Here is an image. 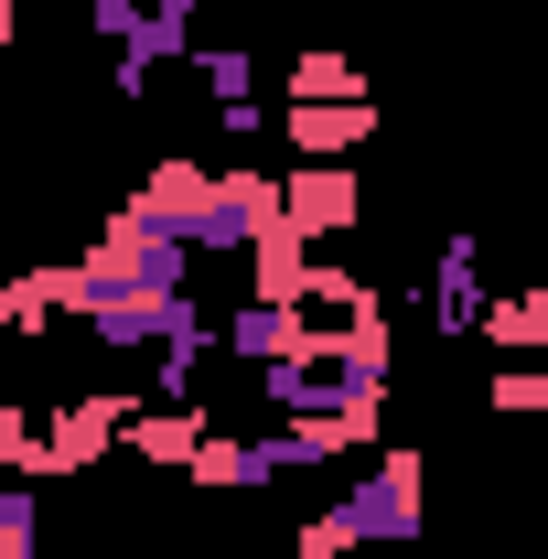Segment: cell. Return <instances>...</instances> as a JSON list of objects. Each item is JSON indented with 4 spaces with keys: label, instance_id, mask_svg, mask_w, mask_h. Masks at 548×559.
<instances>
[{
    "label": "cell",
    "instance_id": "obj_2",
    "mask_svg": "<svg viewBox=\"0 0 548 559\" xmlns=\"http://www.w3.org/2000/svg\"><path fill=\"white\" fill-rule=\"evenodd\" d=\"M130 388H75V399H55V409H33L44 419V485L55 474H86L97 452H119V430H130Z\"/></svg>",
    "mask_w": 548,
    "mask_h": 559
},
{
    "label": "cell",
    "instance_id": "obj_19",
    "mask_svg": "<svg viewBox=\"0 0 548 559\" xmlns=\"http://www.w3.org/2000/svg\"><path fill=\"white\" fill-rule=\"evenodd\" d=\"M388 559H409V549H388Z\"/></svg>",
    "mask_w": 548,
    "mask_h": 559
},
{
    "label": "cell",
    "instance_id": "obj_4",
    "mask_svg": "<svg viewBox=\"0 0 548 559\" xmlns=\"http://www.w3.org/2000/svg\"><path fill=\"white\" fill-rule=\"evenodd\" d=\"M279 226H290L301 248L355 237V226H366V183H355V162H301V173L279 183Z\"/></svg>",
    "mask_w": 548,
    "mask_h": 559
},
{
    "label": "cell",
    "instance_id": "obj_10",
    "mask_svg": "<svg viewBox=\"0 0 548 559\" xmlns=\"http://www.w3.org/2000/svg\"><path fill=\"white\" fill-rule=\"evenodd\" d=\"M279 130H290L301 162H355V140L377 130V108H366V97H290Z\"/></svg>",
    "mask_w": 548,
    "mask_h": 559
},
{
    "label": "cell",
    "instance_id": "obj_14",
    "mask_svg": "<svg viewBox=\"0 0 548 559\" xmlns=\"http://www.w3.org/2000/svg\"><path fill=\"white\" fill-rule=\"evenodd\" d=\"M495 419H548V355H516V366H495Z\"/></svg>",
    "mask_w": 548,
    "mask_h": 559
},
{
    "label": "cell",
    "instance_id": "obj_16",
    "mask_svg": "<svg viewBox=\"0 0 548 559\" xmlns=\"http://www.w3.org/2000/svg\"><path fill=\"white\" fill-rule=\"evenodd\" d=\"M259 559H312V549H301V538H290V549H259Z\"/></svg>",
    "mask_w": 548,
    "mask_h": 559
},
{
    "label": "cell",
    "instance_id": "obj_12",
    "mask_svg": "<svg viewBox=\"0 0 548 559\" xmlns=\"http://www.w3.org/2000/svg\"><path fill=\"white\" fill-rule=\"evenodd\" d=\"M474 334H484L495 355H548V280H538V290H495Z\"/></svg>",
    "mask_w": 548,
    "mask_h": 559
},
{
    "label": "cell",
    "instance_id": "obj_17",
    "mask_svg": "<svg viewBox=\"0 0 548 559\" xmlns=\"http://www.w3.org/2000/svg\"><path fill=\"white\" fill-rule=\"evenodd\" d=\"M172 11H205V0H172Z\"/></svg>",
    "mask_w": 548,
    "mask_h": 559
},
{
    "label": "cell",
    "instance_id": "obj_1",
    "mask_svg": "<svg viewBox=\"0 0 548 559\" xmlns=\"http://www.w3.org/2000/svg\"><path fill=\"white\" fill-rule=\"evenodd\" d=\"M419 527H430V463H419L409 441H377V463L312 527H290V538L312 559H388V549H419Z\"/></svg>",
    "mask_w": 548,
    "mask_h": 559
},
{
    "label": "cell",
    "instance_id": "obj_5",
    "mask_svg": "<svg viewBox=\"0 0 548 559\" xmlns=\"http://www.w3.org/2000/svg\"><path fill=\"white\" fill-rule=\"evenodd\" d=\"M419 323H430L441 345H463V334L484 323V237L474 226L441 237V259H430V280H419Z\"/></svg>",
    "mask_w": 548,
    "mask_h": 559
},
{
    "label": "cell",
    "instance_id": "obj_15",
    "mask_svg": "<svg viewBox=\"0 0 548 559\" xmlns=\"http://www.w3.org/2000/svg\"><path fill=\"white\" fill-rule=\"evenodd\" d=\"M0 559H44V495L22 485V474L0 485Z\"/></svg>",
    "mask_w": 548,
    "mask_h": 559
},
{
    "label": "cell",
    "instance_id": "obj_11",
    "mask_svg": "<svg viewBox=\"0 0 548 559\" xmlns=\"http://www.w3.org/2000/svg\"><path fill=\"white\" fill-rule=\"evenodd\" d=\"M205 430H215V409H205V399H140V409H130V430H119V441H130L140 463H162V474H183Z\"/></svg>",
    "mask_w": 548,
    "mask_h": 559
},
{
    "label": "cell",
    "instance_id": "obj_3",
    "mask_svg": "<svg viewBox=\"0 0 548 559\" xmlns=\"http://www.w3.org/2000/svg\"><path fill=\"white\" fill-rule=\"evenodd\" d=\"M270 226H279V183L237 162V173H215V205L194 215V237H183V248H194V259H248Z\"/></svg>",
    "mask_w": 548,
    "mask_h": 559
},
{
    "label": "cell",
    "instance_id": "obj_8",
    "mask_svg": "<svg viewBox=\"0 0 548 559\" xmlns=\"http://www.w3.org/2000/svg\"><path fill=\"white\" fill-rule=\"evenodd\" d=\"M194 75H205V119L215 130H270V108H259V55L248 44H194Z\"/></svg>",
    "mask_w": 548,
    "mask_h": 559
},
{
    "label": "cell",
    "instance_id": "obj_7",
    "mask_svg": "<svg viewBox=\"0 0 548 559\" xmlns=\"http://www.w3.org/2000/svg\"><path fill=\"white\" fill-rule=\"evenodd\" d=\"M301 334H312L301 301H237V312H215V355H226V366H279Z\"/></svg>",
    "mask_w": 548,
    "mask_h": 559
},
{
    "label": "cell",
    "instance_id": "obj_18",
    "mask_svg": "<svg viewBox=\"0 0 548 559\" xmlns=\"http://www.w3.org/2000/svg\"><path fill=\"white\" fill-rule=\"evenodd\" d=\"M290 11H312V0H290Z\"/></svg>",
    "mask_w": 548,
    "mask_h": 559
},
{
    "label": "cell",
    "instance_id": "obj_6",
    "mask_svg": "<svg viewBox=\"0 0 548 559\" xmlns=\"http://www.w3.org/2000/svg\"><path fill=\"white\" fill-rule=\"evenodd\" d=\"M215 205V162H194V151H162L151 173H140V194L119 215H140V226H162V237H194V215Z\"/></svg>",
    "mask_w": 548,
    "mask_h": 559
},
{
    "label": "cell",
    "instance_id": "obj_9",
    "mask_svg": "<svg viewBox=\"0 0 548 559\" xmlns=\"http://www.w3.org/2000/svg\"><path fill=\"white\" fill-rule=\"evenodd\" d=\"M183 485H205V495H259V485H279L270 430H205L194 463H183Z\"/></svg>",
    "mask_w": 548,
    "mask_h": 559
},
{
    "label": "cell",
    "instance_id": "obj_13",
    "mask_svg": "<svg viewBox=\"0 0 548 559\" xmlns=\"http://www.w3.org/2000/svg\"><path fill=\"white\" fill-rule=\"evenodd\" d=\"M290 97H366V66L334 55V44H301L290 55Z\"/></svg>",
    "mask_w": 548,
    "mask_h": 559
}]
</instances>
